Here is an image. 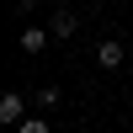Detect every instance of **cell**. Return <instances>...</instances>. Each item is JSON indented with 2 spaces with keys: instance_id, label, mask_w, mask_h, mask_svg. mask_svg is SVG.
I'll use <instances>...</instances> for the list:
<instances>
[{
  "instance_id": "obj_1",
  "label": "cell",
  "mask_w": 133,
  "mask_h": 133,
  "mask_svg": "<svg viewBox=\"0 0 133 133\" xmlns=\"http://www.w3.org/2000/svg\"><path fill=\"white\" fill-rule=\"evenodd\" d=\"M0 123H5V128H21V123H27V101H21L16 91L0 96Z\"/></svg>"
},
{
  "instance_id": "obj_2",
  "label": "cell",
  "mask_w": 133,
  "mask_h": 133,
  "mask_svg": "<svg viewBox=\"0 0 133 133\" xmlns=\"http://www.w3.org/2000/svg\"><path fill=\"white\" fill-rule=\"evenodd\" d=\"M48 32H53V37H59V43H69L75 32H80V16H75V11H64V5H59V11H53V27H48Z\"/></svg>"
},
{
  "instance_id": "obj_3",
  "label": "cell",
  "mask_w": 133,
  "mask_h": 133,
  "mask_svg": "<svg viewBox=\"0 0 133 133\" xmlns=\"http://www.w3.org/2000/svg\"><path fill=\"white\" fill-rule=\"evenodd\" d=\"M48 37H53V32H43V27H27V32H21V53H43V48H48Z\"/></svg>"
},
{
  "instance_id": "obj_4",
  "label": "cell",
  "mask_w": 133,
  "mask_h": 133,
  "mask_svg": "<svg viewBox=\"0 0 133 133\" xmlns=\"http://www.w3.org/2000/svg\"><path fill=\"white\" fill-rule=\"evenodd\" d=\"M96 64H107V69H117V64H123V43H117V37H107L101 48H96Z\"/></svg>"
},
{
  "instance_id": "obj_5",
  "label": "cell",
  "mask_w": 133,
  "mask_h": 133,
  "mask_svg": "<svg viewBox=\"0 0 133 133\" xmlns=\"http://www.w3.org/2000/svg\"><path fill=\"white\" fill-rule=\"evenodd\" d=\"M37 107H43V112H48V107H59V91H53V85H43V91H37Z\"/></svg>"
},
{
  "instance_id": "obj_6",
  "label": "cell",
  "mask_w": 133,
  "mask_h": 133,
  "mask_svg": "<svg viewBox=\"0 0 133 133\" xmlns=\"http://www.w3.org/2000/svg\"><path fill=\"white\" fill-rule=\"evenodd\" d=\"M16 133H48V123H43V117H27V123H21Z\"/></svg>"
}]
</instances>
